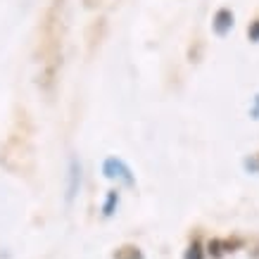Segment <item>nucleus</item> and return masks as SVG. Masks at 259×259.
Returning <instances> with one entry per match:
<instances>
[{
	"mask_svg": "<svg viewBox=\"0 0 259 259\" xmlns=\"http://www.w3.org/2000/svg\"><path fill=\"white\" fill-rule=\"evenodd\" d=\"M64 8L67 0H50L43 22H40L38 36V86L48 95L55 91L57 76L62 69V43H64Z\"/></svg>",
	"mask_w": 259,
	"mask_h": 259,
	"instance_id": "f257e3e1",
	"label": "nucleus"
},
{
	"mask_svg": "<svg viewBox=\"0 0 259 259\" xmlns=\"http://www.w3.org/2000/svg\"><path fill=\"white\" fill-rule=\"evenodd\" d=\"M31 128L24 117L17 119V126L10 131V138L0 148V164H5L10 171H29L33 162V148H31Z\"/></svg>",
	"mask_w": 259,
	"mask_h": 259,
	"instance_id": "f03ea898",
	"label": "nucleus"
},
{
	"mask_svg": "<svg viewBox=\"0 0 259 259\" xmlns=\"http://www.w3.org/2000/svg\"><path fill=\"white\" fill-rule=\"evenodd\" d=\"M102 174L107 176V179H119L124 186H128V188H134L136 186V179H134V171L128 169V164H126L124 159L119 157H107L105 162H102Z\"/></svg>",
	"mask_w": 259,
	"mask_h": 259,
	"instance_id": "7ed1b4c3",
	"label": "nucleus"
},
{
	"mask_svg": "<svg viewBox=\"0 0 259 259\" xmlns=\"http://www.w3.org/2000/svg\"><path fill=\"white\" fill-rule=\"evenodd\" d=\"M231 26H233V12L226 8H221L217 15H214V22H212V29L214 33H219V36H226L231 31Z\"/></svg>",
	"mask_w": 259,
	"mask_h": 259,
	"instance_id": "20e7f679",
	"label": "nucleus"
},
{
	"mask_svg": "<svg viewBox=\"0 0 259 259\" xmlns=\"http://www.w3.org/2000/svg\"><path fill=\"white\" fill-rule=\"evenodd\" d=\"M79 181H81V166H79V159L71 157L69 162V188H67V202L74 200L76 190H79Z\"/></svg>",
	"mask_w": 259,
	"mask_h": 259,
	"instance_id": "39448f33",
	"label": "nucleus"
},
{
	"mask_svg": "<svg viewBox=\"0 0 259 259\" xmlns=\"http://www.w3.org/2000/svg\"><path fill=\"white\" fill-rule=\"evenodd\" d=\"M102 33H105V19H95L91 24V29H88V50L91 53L95 50V46H100Z\"/></svg>",
	"mask_w": 259,
	"mask_h": 259,
	"instance_id": "423d86ee",
	"label": "nucleus"
},
{
	"mask_svg": "<svg viewBox=\"0 0 259 259\" xmlns=\"http://www.w3.org/2000/svg\"><path fill=\"white\" fill-rule=\"evenodd\" d=\"M117 204H119V193L117 190H110V193H107V200L102 204V214H105V217H112Z\"/></svg>",
	"mask_w": 259,
	"mask_h": 259,
	"instance_id": "0eeeda50",
	"label": "nucleus"
},
{
	"mask_svg": "<svg viewBox=\"0 0 259 259\" xmlns=\"http://www.w3.org/2000/svg\"><path fill=\"white\" fill-rule=\"evenodd\" d=\"M186 259H202V250H200V245L193 243L188 247V252H186Z\"/></svg>",
	"mask_w": 259,
	"mask_h": 259,
	"instance_id": "6e6552de",
	"label": "nucleus"
},
{
	"mask_svg": "<svg viewBox=\"0 0 259 259\" xmlns=\"http://www.w3.org/2000/svg\"><path fill=\"white\" fill-rule=\"evenodd\" d=\"M250 38H252V40H259V19L250 26Z\"/></svg>",
	"mask_w": 259,
	"mask_h": 259,
	"instance_id": "1a4fd4ad",
	"label": "nucleus"
},
{
	"mask_svg": "<svg viewBox=\"0 0 259 259\" xmlns=\"http://www.w3.org/2000/svg\"><path fill=\"white\" fill-rule=\"evenodd\" d=\"M105 0H83V5H86L88 10H95V8H100Z\"/></svg>",
	"mask_w": 259,
	"mask_h": 259,
	"instance_id": "9d476101",
	"label": "nucleus"
}]
</instances>
